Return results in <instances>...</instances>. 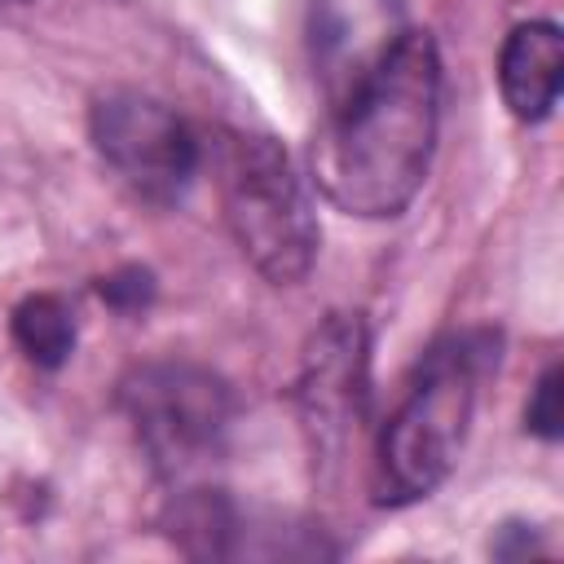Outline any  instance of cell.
Listing matches in <instances>:
<instances>
[{
	"instance_id": "1",
	"label": "cell",
	"mask_w": 564,
	"mask_h": 564,
	"mask_svg": "<svg viewBox=\"0 0 564 564\" xmlns=\"http://www.w3.org/2000/svg\"><path fill=\"white\" fill-rule=\"evenodd\" d=\"M441 137V48L427 31H397L335 101L313 141V181L357 220L401 216Z\"/></svg>"
},
{
	"instance_id": "2",
	"label": "cell",
	"mask_w": 564,
	"mask_h": 564,
	"mask_svg": "<svg viewBox=\"0 0 564 564\" xmlns=\"http://www.w3.org/2000/svg\"><path fill=\"white\" fill-rule=\"evenodd\" d=\"M498 330L476 326L436 339L419 357L405 397L375 436L370 489L379 507L423 502L449 480L471 436L480 383L498 370Z\"/></svg>"
},
{
	"instance_id": "3",
	"label": "cell",
	"mask_w": 564,
	"mask_h": 564,
	"mask_svg": "<svg viewBox=\"0 0 564 564\" xmlns=\"http://www.w3.org/2000/svg\"><path fill=\"white\" fill-rule=\"evenodd\" d=\"M220 212L229 238L264 282L295 286L308 278L322 251V225L282 141L229 132L220 154Z\"/></svg>"
},
{
	"instance_id": "4",
	"label": "cell",
	"mask_w": 564,
	"mask_h": 564,
	"mask_svg": "<svg viewBox=\"0 0 564 564\" xmlns=\"http://www.w3.org/2000/svg\"><path fill=\"white\" fill-rule=\"evenodd\" d=\"M119 410L137 445L167 480H189L229 445L234 388L198 361H145L119 379Z\"/></svg>"
},
{
	"instance_id": "5",
	"label": "cell",
	"mask_w": 564,
	"mask_h": 564,
	"mask_svg": "<svg viewBox=\"0 0 564 564\" xmlns=\"http://www.w3.org/2000/svg\"><path fill=\"white\" fill-rule=\"evenodd\" d=\"M88 141L145 203H176L198 176L194 128L172 106L132 88H110L88 106Z\"/></svg>"
},
{
	"instance_id": "6",
	"label": "cell",
	"mask_w": 564,
	"mask_h": 564,
	"mask_svg": "<svg viewBox=\"0 0 564 564\" xmlns=\"http://www.w3.org/2000/svg\"><path fill=\"white\" fill-rule=\"evenodd\" d=\"M295 405L313 458L335 463L370 410V326L361 313H330L304 344Z\"/></svg>"
},
{
	"instance_id": "7",
	"label": "cell",
	"mask_w": 564,
	"mask_h": 564,
	"mask_svg": "<svg viewBox=\"0 0 564 564\" xmlns=\"http://www.w3.org/2000/svg\"><path fill=\"white\" fill-rule=\"evenodd\" d=\"M564 88V35L551 18H529L511 26L498 48V93L520 123L551 119Z\"/></svg>"
},
{
	"instance_id": "8",
	"label": "cell",
	"mask_w": 564,
	"mask_h": 564,
	"mask_svg": "<svg viewBox=\"0 0 564 564\" xmlns=\"http://www.w3.org/2000/svg\"><path fill=\"white\" fill-rule=\"evenodd\" d=\"M9 330H13V344L22 348V357L40 370H57L70 361L75 352V339H79V322H75V308L70 300L53 295V291H35L26 295L13 317H9Z\"/></svg>"
},
{
	"instance_id": "9",
	"label": "cell",
	"mask_w": 564,
	"mask_h": 564,
	"mask_svg": "<svg viewBox=\"0 0 564 564\" xmlns=\"http://www.w3.org/2000/svg\"><path fill=\"white\" fill-rule=\"evenodd\" d=\"M524 427L542 441H560L564 432V410H560V366H546L542 379L533 383V397L524 405Z\"/></svg>"
},
{
	"instance_id": "10",
	"label": "cell",
	"mask_w": 564,
	"mask_h": 564,
	"mask_svg": "<svg viewBox=\"0 0 564 564\" xmlns=\"http://www.w3.org/2000/svg\"><path fill=\"white\" fill-rule=\"evenodd\" d=\"M97 295L119 308V313H141L150 300H154V273L141 269V264H128V269H115L110 278L97 282Z\"/></svg>"
},
{
	"instance_id": "11",
	"label": "cell",
	"mask_w": 564,
	"mask_h": 564,
	"mask_svg": "<svg viewBox=\"0 0 564 564\" xmlns=\"http://www.w3.org/2000/svg\"><path fill=\"white\" fill-rule=\"evenodd\" d=\"M0 4H31V0H0Z\"/></svg>"
}]
</instances>
